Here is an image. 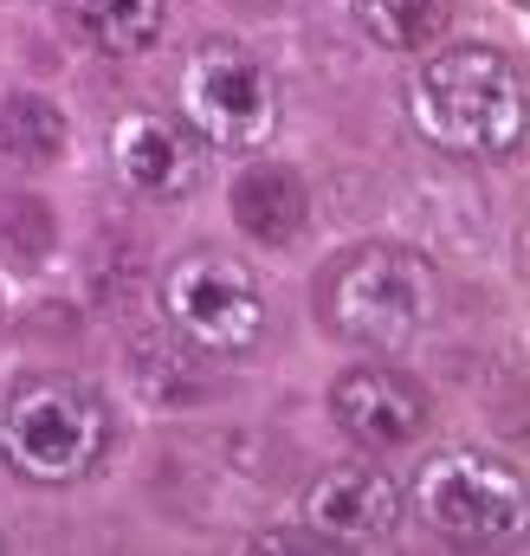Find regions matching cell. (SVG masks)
Listing matches in <instances>:
<instances>
[{"instance_id":"obj_13","label":"cell","mask_w":530,"mask_h":556,"mask_svg":"<svg viewBox=\"0 0 530 556\" xmlns=\"http://www.w3.org/2000/svg\"><path fill=\"white\" fill-rule=\"evenodd\" d=\"M59 149H65V117L46 98H7L0 104V155L46 168Z\"/></svg>"},{"instance_id":"obj_10","label":"cell","mask_w":530,"mask_h":556,"mask_svg":"<svg viewBox=\"0 0 530 556\" xmlns=\"http://www.w3.org/2000/svg\"><path fill=\"white\" fill-rule=\"evenodd\" d=\"M234 220L260 247H291L298 227H304V188H298V175L278 168V162H253L234 181Z\"/></svg>"},{"instance_id":"obj_7","label":"cell","mask_w":530,"mask_h":556,"mask_svg":"<svg viewBox=\"0 0 530 556\" xmlns=\"http://www.w3.org/2000/svg\"><path fill=\"white\" fill-rule=\"evenodd\" d=\"M111 155L124 188H136L142 201H181L201 188V142L188 137L175 117L162 111H130L111 130Z\"/></svg>"},{"instance_id":"obj_16","label":"cell","mask_w":530,"mask_h":556,"mask_svg":"<svg viewBox=\"0 0 530 556\" xmlns=\"http://www.w3.org/2000/svg\"><path fill=\"white\" fill-rule=\"evenodd\" d=\"M265 7H291V0H265Z\"/></svg>"},{"instance_id":"obj_1","label":"cell","mask_w":530,"mask_h":556,"mask_svg":"<svg viewBox=\"0 0 530 556\" xmlns=\"http://www.w3.org/2000/svg\"><path fill=\"white\" fill-rule=\"evenodd\" d=\"M414 130L446 155H512L525 137V78L492 46H446L407 85Z\"/></svg>"},{"instance_id":"obj_14","label":"cell","mask_w":530,"mask_h":556,"mask_svg":"<svg viewBox=\"0 0 530 556\" xmlns=\"http://www.w3.org/2000/svg\"><path fill=\"white\" fill-rule=\"evenodd\" d=\"M0 260L20 273H39L52 260V214L46 201H7L0 214Z\"/></svg>"},{"instance_id":"obj_11","label":"cell","mask_w":530,"mask_h":556,"mask_svg":"<svg viewBox=\"0 0 530 556\" xmlns=\"http://www.w3.org/2000/svg\"><path fill=\"white\" fill-rule=\"evenodd\" d=\"M65 20L85 46L130 59L162 39V0H65Z\"/></svg>"},{"instance_id":"obj_4","label":"cell","mask_w":530,"mask_h":556,"mask_svg":"<svg viewBox=\"0 0 530 556\" xmlns=\"http://www.w3.org/2000/svg\"><path fill=\"white\" fill-rule=\"evenodd\" d=\"M175 104H181V124L214 149H265V137L278 130V91L265 65L227 39H207L181 59Z\"/></svg>"},{"instance_id":"obj_6","label":"cell","mask_w":530,"mask_h":556,"mask_svg":"<svg viewBox=\"0 0 530 556\" xmlns=\"http://www.w3.org/2000/svg\"><path fill=\"white\" fill-rule=\"evenodd\" d=\"M162 311L168 324L214 350V356H240L265 337V298L247 266L220 260V253H188L175 260V273L162 278Z\"/></svg>"},{"instance_id":"obj_17","label":"cell","mask_w":530,"mask_h":556,"mask_svg":"<svg viewBox=\"0 0 530 556\" xmlns=\"http://www.w3.org/2000/svg\"><path fill=\"white\" fill-rule=\"evenodd\" d=\"M518 7H525V0H518Z\"/></svg>"},{"instance_id":"obj_9","label":"cell","mask_w":530,"mask_h":556,"mask_svg":"<svg viewBox=\"0 0 530 556\" xmlns=\"http://www.w3.org/2000/svg\"><path fill=\"white\" fill-rule=\"evenodd\" d=\"M330 415L363 446H407L427 427V395L395 369H350L330 389Z\"/></svg>"},{"instance_id":"obj_5","label":"cell","mask_w":530,"mask_h":556,"mask_svg":"<svg viewBox=\"0 0 530 556\" xmlns=\"http://www.w3.org/2000/svg\"><path fill=\"white\" fill-rule=\"evenodd\" d=\"M414 511L453 544H499L525 518V479L485 453H440L414 479Z\"/></svg>"},{"instance_id":"obj_12","label":"cell","mask_w":530,"mask_h":556,"mask_svg":"<svg viewBox=\"0 0 530 556\" xmlns=\"http://www.w3.org/2000/svg\"><path fill=\"white\" fill-rule=\"evenodd\" d=\"M350 7H356L363 33L382 39V46H395V52L433 46L440 26H446V0H350Z\"/></svg>"},{"instance_id":"obj_2","label":"cell","mask_w":530,"mask_h":556,"mask_svg":"<svg viewBox=\"0 0 530 556\" xmlns=\"http://www.w3.org/2000/svg\"><path fill=\"white\" fill-rule=\"evenodd\" d=\"M111 446V408L72 376H26L0 402V453L20 479L65 485L85 479Z\"/></svg>"},{"instance_id":"obj_3","label":"cell","mask_w":530,"mask_h":556,"mask_svg":"<svg viewBox=\"0 0 530 556\" xmlns=\"http://www.w3.org/2000/svg\"><path fill=\"white\" fill-rule=\"evenodd\" d=\"M433 266L407 247H363L324 278V324L356 350H407L433 317Z\"/></svg>"},{"instance_id":"obj_8","label":"cell","mask_w":530,"mask_h":556,"mask_svg":"<svg viewBox=\"0 0 530 556\" xmlns=\"http://www.w3.org/2000/svg\"><path fill=\"white\" fill-rule=\"evenodd\" d=\"M304 518L337 544H382L401 518V492L382 466H337L311 485Z\"/></svg>"},{"instance_id":"obj_15","label":"cell","mask_w":530,"mask_h":556,"mask_svg":"<svg viewBox=\"0 0 530 556\" xmlns=\"http://www.w3.org/2000/svg\"><path fill=\"white\" fill-rule=\"evenodd\" d=\"M330 538H298V531H272V538H260V551H324Z\"/></svg>"}]
</instances>
